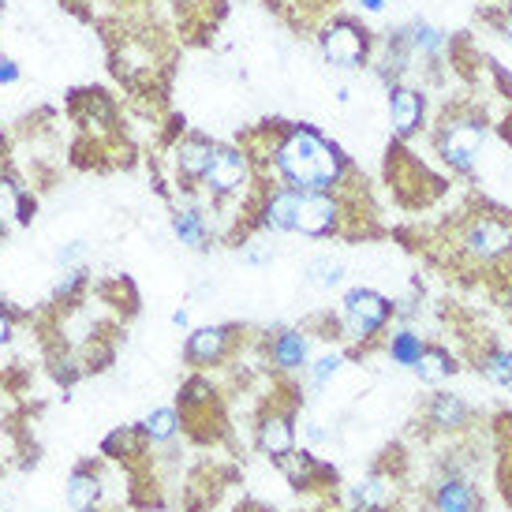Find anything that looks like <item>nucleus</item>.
I'll list each match as a JSON object with an SVG mask.
<instances>
[{
  "instance_id": "1",
  "label": "nucleus",
  "mask_w": 512,
  "mask_h": 512,
  "mask_svg": "<svg viewBox=\"0 0 512 512\" xmlns=\"http://www.w3.org/2000/svg\"><path fill=\"white\" fill-rule=\"evenodd\" d=\"M273 172L296 191H337L348 176L341 146L329 143L307 124L281 131V143L273 150Z\"/></svg>"
},
{
  "instance_id": "2",
  "label": "nucleus",
  "mask_w": 512,
  "mask_h": 512,
  "mask_svg": "<svg viewBox=\"0 0 512 512\" xmlns=\"http://www.w3.org/2000/svg\"><path fill=\"white\" fill-rule=\"evenodd\" d=\"M397 314V307L389 303V296L374 292V288H352L341 303V329L344 337H352L356 344H370L385 326L389 318Z\"/></svg>"
},
{
  "instance_id": "3",
  "label": "nucleus",
  "mask_w": 512,
  "mask_h": 512,
  "mask_svg": "<svg viewBox=\"0 0 512 512\" xmlns=\"http://www.w3.org/2000/svg\"><path fill=\"white\" fill-rule=\"evenodd\" d=\"M251 180H255V165H251L247 150H240V146H217L214 161H210V169L202 172L199 184L210 199L225 202L236 199L240 191H247Z\"/></svg>"
},
{
  "instance_id": "4",
  "label": "nucleus",
  "mask_w": 512,
  "mask_h": 512,
  "mask_svg": "<svg viewBox=\"0 0 512 512\" xmlns=\"http://www.w3.org/2000/svg\"><path fill=\"white\" fill-rule=\"evenodd\" d=\"M344 202L337 191H299L296 202V217H292V232L299 236H311V240H322V236H341L344 232Z\"/></svg>"
},
{
  "instance_id": "5",
  "label": "nucleus",
  "mask_w": 512,
  "mask_h": 512,
  "mask_svg": "<svg viewBox=\"0 0 512 512\" xmlns=\"http://www.w3.org/2000/svg\"><path fill=\"white\" fill-rule=\"evenodd\" d=\"M483 139H486V128L479 116H453V120H445L438 131V154L449 169L471 172L475 161H479Z\"/></svg>"
},
{
  "instance_id": "6",
  "label": "nucleus",
  "mask_w": 512,
  "mask_h": 512,
  "mask_svg": "<svg viewBox=\"0 0 512 512\" xmlns=\"http://www.w3.org/2000/svg\"><path fill=\"white\" fill-rule=\"evenodd\" d=\"M296 408L288 404V408H270V412L258 415L255 423V449L262 456H270L273 464L288 456L296 449Z\"/></svg>"
},
{
  "instance_id": "7",
  "label": "nucleus",
  "mask_w": 512,
  "mask_h": 512,
  "mask_svg": "<svg viewBox=\"0 0 512 512\" xmlns=\"http://www.w3.org/2000/svg\"><path fill=\"white\" fill-rule=\"evenodd\" d=\"M367 30L352 23V19H337L322 30V53L333 68H359L367 60Z\"/></svg>"
},
{
  "instance_id": "8",
  "label": "nucleus",
  "mask_w": 512,
  "mask_h": 512,
  "mask_svg": "<svg viewBox=\"0 0 512 512\" xmlns=\"http://www.w3.org/2000/svg\"><path fill=\"white\" fill-rule=\"evenodd\" d=\"M464 251L479 262H494V258L512 251V228L498 217H475L464 228Z\"/></svg>"
},
{
  "instance_id": "9",
  "label": "nucleus",
  "mask_w": 512,
  "mask_h": 512,
  "mask_svg": "<svg viewBox=\"0 0 512 512\" xmlns=\"http://www.w3.org/2000/svg\"><path fill=\"white\" fill-rule=\"evenodd\" d=\"M232 341H236V329L232 326H199L187 333L184 359L195 370H210L232 352Z\"/></svg>"
},
{
  "instance_id": "10",
  "label": "nucleus",
  "mask_w": 512,
  "mask_h": 512,
  "mask_svg": "<svg viewBox=\"0 0 512 512\" xmlns=\"http://www.w3.org/2000/svg\"><path fill=\"white\" fill-rule=\"evenodd\" d=\"M352 512H397L400 483L389 471H370L352 486Z\"/></svg>"
},
{
  "instance_id": "11",
  "label": "nucleus",
  "mask_w": 512,
  "mask_h": 512,
  "mask_svg": "<svg viewBox=\"0 0 512 512\" xmlns=\"http://www.w3.org/2000/svg\"><path fill=\"white\" fill-rule=\"evenodd\" d=\"M266 348H270L273 367L281 370V374H303L307 363H311V337L296 326L277 329L270 341H266Z\"/></svg>"
},
{
  "instance_id": "12",
  "label": "nucleus",
  "mask_w": 512,
  "mask_h": 512,
  "mask_svg": "<svg viewBox=\"0 0 512 512\" xmlns=\"http://www.w3.org/2000/svg\"><path fill=\"white\" fill-rule=\"evenodd\" d=\"M214 150L217 146L210 139H202V135H187L176 143L172 150V165H176V176L184 180V184H199L202 172L210 169V161H214Z\"/></svg>"
},
{
  "instance_id": "13",
  "label": "nucleus",
  "mask_w": 512,
  "mask_h": 512,
  "mask_svg": "<svg viewBox=\"0 0 512 512\" xmlns=\"http://www.w3.org/2000/svg\"><path fill=\"white\" fill-rule=\"evenodd\" d=\"M150 445H146L139 423H124V427L109 430L101 438V460H113V464H139L146 460Z\"/></svg>"
},
{
  "instance_id": "14",
  "label": "nucleus",
  "mask_w": 512,
  "mask_h": 512,
  "mask_svg": "<svg viewBox=\"0 0 512 512\" xmlns=\"http://www.w3.org/2000/svg\"><path fill=\"white\" fill-rule=\"evenodd\" d=\"M277 468H281V475H285L296 490H311L314 483L333 479V468H329V464H322V460L314 456V449H299V445L288 456H281V460H277Z\"/></svg>"
},
{
  "instance_id": "15",
  "label": "nucleus",
  "mask_w": 512,
  "mask_h": 512,
  "mask_svg": "<svg viewBox=\"0 0 512 512\" xmlns=\"http://www.w3.org/2000/svg\"><path fill=\"white\" fill-rule=\"evenodd\" d=\"M101 494H105V483H101L98 464H79V468L68 475V486H64V501L72 512H90L101 505Z\"/></svg>"
},
{
  "instance_id": "16",
  "label": "nucleus",
  "mask_w": 512,
  "mask_h": 512,
  "mask_svg": "<svg viewBox=\"0 0 512 512\" xmlns=\"http://www.w3.org/2000/svg\"><path fill=\"white\" fill-rule=\"evenodd\" d=\"M389 113H393V131L397 139H408L423 128V94L412 86H393L389 90Z\"/></svg>"
},
{
  "instance_id": "17",
  "label": "nucleus",
  "mask_w": 512,
  "mask_h": 512,
  "mask_svg": "<svg viewBox=\"0 0 512 512\" xmlns=\"http://www.w3.org/2000/svg\"><path fill=\"white\" fill-rule=\"evenodd\" d=\"M427 423L441 434H456V430H464L471 423V408L464 397H456V393H434L427 404Z\"/></svg>"
},
{
  "instance_id": "18",
  "label": "nucleus",
  "mask_w": 512,
  "mask_h": 512,
  "mask_svg": "<svg viewBox=\"0 0 512 512\" xmlns=\"http://www.w3.org/2000/svg\"><path fill=\"white\" fill-rule=\"evenodd\" d=\"M299 191L296 187H273L270 195L258 206V225L270 228V232H292V217H296Z\"/></svg>"
},
{
  "instance_id": "19",
  "label": "nucleus",
  "mask_w": 512,
  "mask_h": 512,
  "mask_svg": "<svg viewBox=\"0 0 512 512\" xmlns=\"http://www.w3.org/2000/svg\"><path fill=\"white\" fill-rule=\"evenodd\" d=\"M27 221H34V199L12 176L0 172V240H4L8 225H27Z\"/></svg>"
},
{
  "instance_id": "20",
  "label": "nucleus",
  "mask_w": 512,
  "mask_h": 512,
  "mask_svg": "<svg viewBox=\"0 0 512 512\" xmlns=\"http://www.w3.org/2000/svg\"><path fill=\"white\" fill-rule=\"evenodd\" d=\"M479 494H475V486L468 479H460V475H445L434 490V509L438 512H479Z\"/></svg>"
},
{
  "instance_id": "21",
  "label": "nucleus",
  "mask_w": 512,
  "mask_h": 512,
  "mask_svg": "<svg viewBox=\"0 0 512 512\" xmlns=\"http://www.w3.org/2000/svg\"><path fill=\"white\" fill-rule=\"evenodd\" d=\"M172 236L184 243V247H195V251H206L210 247V221L202 210L195 206H180L172 214Z\"/></svg>"
},
{
  "instance_id": "22",
  "label": "nucleus",
  "mask_w": 512,
  "mask_h": 512,
  "mask_svg": "<svg viewBox=\"0 0 512 512\" xmlns=\"http://www.w3.org/2000/svg\"><path fill=\"white\" fill-rule=\"evenodd\" d=\"M139 430H143L146 445H157V449H165V445H172V441L180 438L184 423H180V412H176L172 404H165V408H154V412L146 415V419H139Z\"/></svg>"
},
{
  "instance_id": "23",
  "label": "nucleus",
  "mask_w": 512,
  "mask_h": 512,
  "mask_svg": "<svg viewBox=\"0 0 512 512\" xmlns=\"http://www.w3.org/2000/svg\"><path fill=\"white\" fill-rule=\"evenodd\" d=\"M412 370L419 374V382L441 385V382H449V378H453L456 363L445 348H423V356H419V363H415Z\"/></svg>"
},
{
  "instance_id": "24",
  "label": "nucleus",
  "mask_w": 512,
  "mask_h": 512,
  "mask_svg": "<svg viewBox=\"0 0 512 512\" xmlns=\"http://www.w3.org/2000/svg\"><path fill=\"white\" fill-rule=\"evenodd\" d=\"M423 348H427V344H423V337H419L415 329H408V326L397 329V333L385 341V352H389V359H393L397 367H415V363H419V356H423Z\"/></svg>"
},
{
  "instance_id": "25",
  "label": "nucleus",
  "mask_w": 512,
  "mask_h": 512,
  "mask_svg": "<svg viewBox=\"0 0 512 512\" xmlns=\"http://www.w3.org/2000/svg\"><path fill=\"white\" fill-rule=\"evenodd\" d=\"M303 273H307V285L329 292V288H337L344 281V262L333 255H314L311 262L303 266Z\"/></svg>"
},
{
  "instance_id": "26",
  "label": "nucleus",
  "mask_w": 512,
  "mask_h": 512,
  "mask_svg": "<svg viewBox=\"0 0 512 512\" xmlns=\"http://www.w3.org/2000/svg\"><path fill=\"white\" fill-rule=\"evenodd\" d=\"M116 363V348L113 341H105V337H90L83 344V352H79V370L83 374H98V370H109Z\"/></svg>"
},
{
  "instance_id": "27",
  "label": "nucleus",
  "mask_w": 512,
  "mask_h": 512,
  "mask_svg": "<svg viewBox=\"0 0 512 512\" xmlns=\"http://www.w3.org/2000/svg\"><path fill=\"white\" fill-rule=\"evenodd\" d=\"M341 367H344L341 352H322L318 359H311V363H307V370H303V374H307L311 389H326V385L341 374Z\"/></svg>"
},
{
  "instance_id": "28",
  "label": "nucleus",
  "mask_w": 512,
  "mask_h": 512,
  "mask_svg": "<svg viewBox=\"0 0 512 512\" xmlns=\"http://www.w3.org/2000/svg\"><path fill=\"white\" fill-rule=\"evenodd\" d=\"M479 370H483L486 382L501 385V389H512V352H486L483 359H479Z\"/></svg>"
},
{
  "instance_id": "29",
  "label": "nucleus",
  "mask_w": 512,
  "mask_h": 512,
  "mask_svg": "<svg viewBox=\"0 0 512 512\" xmlns=\"http://www.w3.org/2000/svg\"><path fill=\"white\" fill-rule=\"evenodd\" d=\"M86 281H90V270H86V266L64 270L57 277V285H53V303H72V299H79V292L86 288Z\"/></svg>"
},
{
  "instance_id": "30",
  "label": "nucleus",
  "mask_w": 512,
  "mask_h": 512,
  "mask_svg": "<svg viewBox=\"0 0 512 512\" xmlns=\"http://www.w3.org/2000/svg\"><path fill=\"white\" fill-rule=\"evenodd\" d=\"M90 258V243L86 240H68L57 251V270H75V266H86Z\"/></svg>"
},
{
  "instance_id": "31",
  "label": "nucleus",
  "mask_w": 512,
  "mask_h": 512,
  "mask_svg": "<svg viewBox=\"0 0 512 512\" xmlns=\"http://www.w3.org/2000/svg\"><path fill=\"white\" fill-rule=\"evenodd\" d=\"M412 45L415 49H423L427 57H438L441 49H445V34L434 27H415L412 30Z\"/></svg>"
},
{
  "instance_id": "32",
  "label": "nucleus",
  "mask_w": 512,
  "mask_h": 512,
  "mask_svg": "<svg viewBox=\"0 0 512 512\" xmlns=\"http://www.w3.org/2000/svg\"><path fill=\"white\" fill-rule=\"evenodd\" d=\"M240 247H243V262H251V266H270V262H273L270 247H258L255 240L240 243Z\"/></svg>"
},
{
  "instance_id": "33",
  "label": "nucleus",
  "mask_w": 512,
  "mask_h": 512,
  "mask_svg": "<svg viewBox=\"0 0 512 512\" xmlns=\"http://www.w3.org/2000/svg\"><path fill=\"white\" fill-rule=\"evenodd\" d=\"M12 333H15V318H12V311L0 303V348L12 344Z\"/></svg>"
},
{
  "instance_id": "34",
  "label": "nucleus",
  "mask_w": 512,
  "mask_h": 512,
  "mask_svg": "<svg viewBox=\"0 0 512 512\" xmlns=\"http://www.w3.org/2000/svg\"><path fill=\"white\" fill-rule=\"evenodd\" d=\"M12 83H19V64L0 57V86H12Z\"/></svg>"
},
{
  "instance_id": "35",
  "label": "nucleus",
  "mask_w": 512,
  "mask_h": 512,
  "mask_svg": "<svg viewBox=\"0 0 512 512\" xmlns=\"http://www.w3.org/2000/svg\"><path fill=\"white\" fill-rule=\"evenodd\" d=\"M307 441H311V445H322V441H329V430L322 427V423H318V419H311V423H307Z\"/></svg>"
},
{
  "instance_id": "36",
  "label": "nucleus",
  "mask_w": 512,
  "mask_h": 512,
  "mask_svg": "<svg viewBox=\"0 0 512 512\" xmlns=\"http://www.w3.org/2000/svg\"><path fill=\"white\" fill-rule=\"evenodd\" d=\"M172 326H180V329L191 326V311H187V307H180V311H172Z\"/></svg>"
},
{
  "instance_id": "37",
  "label": "nucleus",
  "mask_w": 512,
  "mask_h": 512,
  "mask_svg": "<svg viewBox=\"0 0 512 512\" xmlns=\"http://www.w3.org/2000/svg\"><path fill=\"white\" fill-rule=\"evenodd\" d=\"M359 4H363V12H382L385 8L382 0H359Z\"/></svg>"
},
{
  "instance_id": "38",
  "label": "nucleus",
  "mask_w": 512,
  "mask_h": 512,
  "mask_svg": "<svg viewBox=\"0 0 512 512\" xmlns=\"http://www.w3.org/2000/svg\"><path fill=\"white\" fill-rule=\"evenodd\" d=\"M90 512H105V509H90Z\"/></svg>"
},
{
  "instance_id": "39",
  "label": "nucleus",
  "mask_w": 512,
  "mask_h": 512,
  "mask_svg": "<svg viewBox=\"0 0 512 512\" xmlns=\"http://www.w3.org/2000/svg\"><path fill=\"white\" fill-rule=\"evenodd\" d=\"M45 512H53V509H45Z\"/></svg>"
}]
</instances>
